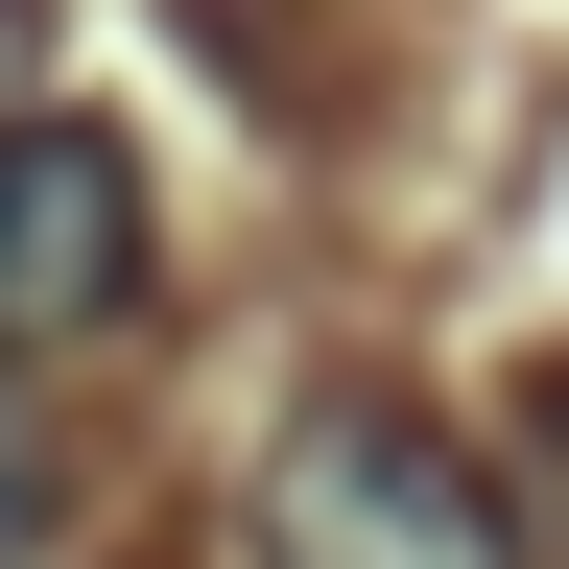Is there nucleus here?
Returning <instances> with one entry per match:
<instances>
[{
  "label": "nucleus",
  "instance_id": "nucleus-4",
  "mask_svg": "<svg viewBox=\"0 0 569 569\" xmlns=\"http://www.w3.org/2000/svg\"><path fill=\"white\" fill-rule=\"evenodd\" d=\"M24 71H48V0H0V119H24Z\"/></svg>",
  "mask_w": 569,
  "mask_h": 569
},
{
  "label": "nucleus",
  "instance_id": "nucleus-5",
  "mask_svg": "<svg viewBox=\"0 0 569 569\" xmlns=\"http://www.w3.org/2000/svg\"><path fill=\"white\" fill-rule=\"evenodd\" d=\"M522 427H546V475H569V356H546V380H522Z\"/></svg>",
  "mask_w": 569,
  "mask_h": 569
},
{
  "label": "nucleus",
  "instance_id": "nucleus-2",
  "mask_svg": "<svg viewBox=\"0 0 569 569\" xmlns=\"http://www.w3.org/2000/svg\"><path fill=\"white\" fill-rule=\"evenodd\" d=\"M142 309V142L119 119H0V356H71Z\"/></svg>",
  "mask_w": 569,
  "mask_h": 569
},
{
  "label": "nucleus",
  "instance_id": "nucleus-3",
  "mask_svg": "<svg viewBox=\"0 0 569 569\" xmlns=\"http://www.w3.org/2000/svg\"><path fill=\"white\" fill-rule=\"evenodd\" d=\"M24 522H48V427H24V380H0V569H24Z\"/></svg>",
  "mask_w": 569,
  "mask_h": 569
},
{
  "label": "nucleus",
  "instance_id": "nucleus-1",
  "mask_svg": "<svg viewBox=\"0 0 569 569\" xmlns=\"http://www.w3.org/2000/svg\"><path fill=\"white\" fill-rule=\"evenodd\" d=\"M261 569H522V498L475 475L451 403L332 380V403L261 451Z\"/></svg>",
  "mask_w": 569,
  "mask_h": 569
}]
</instances>
